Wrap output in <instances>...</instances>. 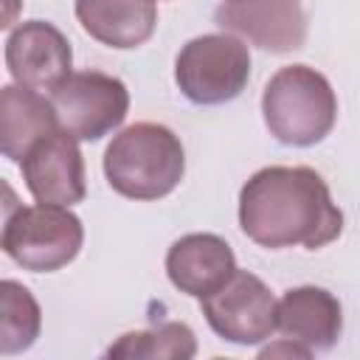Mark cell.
Returning a JSON list of instances; mask_svg holds the SVG:
<instances>
[{"label": "cell", "mask_w": 360, "mask_h": 360, "mask_svg": "<svg viewBox=\"0 0 360 360\" xmlns=\"http://www.w3.org/2000/svg\"><path fill=\"white\" fill-rule=\"evenodd\" d=\"M250 79V51L233 34H202L188 39L174 59V82L194 104L233 101Z\"/></svg>", "instance_id": "5b68a950"}, {"label": "cell", "mask_w": 360, "mask_h": 360, "mask_svg": "<svg viewBox=\"0 0 360 360\" xmlns=\"http://www.w3.org/2000/svg\"><path fill=\"white\" fill-rule=\"evenodd\" d=\"M62 129L51 98L22 84H6L0 90V149L8 160L20 163L28 149Z\"/></svg>", "instance_id": "5bb4252c"}, {"label": "cell", "mask_w": 360, "mask_h": 360, "mask_svg": "<svg viewBox=\"0 0 360 360\" xmlns=\"http://www.w3.org/2000/svg\"><path fill=\"white\" fill-rule=\"evenodd\" d=\"M267 132L284 146H315L338 121V96L329 79L309 65H287L262 93Z\"/></svg>", "instance_id": "3957f363"}, {"label": "cell", "mask_w": 360, "mask_h": 360, "mask_svg": "<svg viewBox=\"0 0 360 360\" xmlns=\"http://www.w3.org/2000/svg\"><path fill=\"white\" fill-rule=\"evenodd\" d=\"M6 68L17 84L53 93L73 73V51L53 22L28 20L6 39Z\"/></svg>", "instance_id": "9c48e42d"}, {"label": "cell", "mask_w": 360, "mask_h": 360, "mask_svg": "<svg viewBox=\"0 0 360 360\" xmlns=\"http://www.w3.org/2000/svg\"><path fill=\"white\" fill-rule=\"evenodd\" d=\"M239 225L262 248L318 250L343 231V211L309 166H264L239 191Z\"/></svg>", "instance_id": "6da1fadb"}, {"label": "cell", "mask_w": 360, "mask_h": 360, "mask_svg": "<svg viewBox=\"0 0 360 360\" xmlns=\"http://www.w3.org/2000/svg\"><path fill=\"white\" fill-rule=\"evenodd\" d=\"M76 20L96 42L129 51L155 34L158 8L155 0H76Z\"/></svg>", "instance_id": "4fadbf2b"}, {"label": "cell", "mask_w": 360, "mask_h": 360, "mask_svg": "<svg viewBox=\"0 0 360 360\" xmlns=\"http://www.w3.org/2000/svg\"><path fill=\"white\" fill-rule=\"evenodd\" d=\"M20 172H22L25 188L37 202L70 208L82 202L87 194L79 141L65 129H56L39 138L28 149V155L20 160Z\"/></svg>", "instance_id": "30bf717a"}, {"label": "cell", "mask_w": 360, "mask_h": 360, "mask_svg": "<svg viewBox=\"0 0 360 360\" xmlns=\"http://www.w3.org/2000/svg\"><path fill=\"white\" fill-rule=\"evenodd\" d=\"M276 307L270 287L248 273L236 270L217 292L200 298V309L208 326L228 343L256 346L276 332Z\"/></svg>", "instance_id": "52a82bcc"}, {"label": "cell", "mask_w": 360, "mask_h": 360, "mask_svg": "<svg viewBox=\"0 0 360 360\" xmlns=\"http://www.w3.org/2000/svg\"><path fill=\"white\" fill-rule=\"evenodd\" d=\"M276 329L309 352H326L343 332L340 301L323 287H292L278 298Z\"/></svg>", "instance_id": "7c38bea8"}, {"label": "cell", "mask_w": 360, "mask_h": 360, "mask_svg": "<svg viewBox=\"0 0 360 360\" xmlns=\"http://www.w3.org/2000/svg\"><path fill=\"white\" fill-rule=\"evenodd\" d=\"M197 354V338L188 323L166 321L155 329L143 332H127L121 335L110 349L107 357H143V360H188Z\"/></svg>", "instance_id": "2e32d148"}, {"label": "cell", "mask_w": 360, "mask_h": 360, "mask_svg": "<svg viewBox=\"0 0 360 360\" xmlns=\"http://www.w3.org/2000/svg\"><path fill=\"white\" fill-rule=\"evenodd\" d=\"M0 354L11 357L31 349L42 329V312L28 287L14 278L0 284Z\"/></svg>", "instance_id": "9a60e30c"}, {"label": "cell", "mask_w": 360, "mask_h": 360, "mask_svg": "<svg viewBox=\"0 0 360 360\" xmlns=\"http://www.w3.org/2000/svg\"><path fill=\"white\" fill-rule=\"evenodd\" d=\"M236 270L231 245L217 233H186L166 253L169 281L194 298L217 292Z\"/></svg>", "instance_id": "8fae6325"}, {"label": "cell", "mask_w": 360, "mask_h": 360, "mask_svg": "<svg viewBox=\"0 0 360 360\" xmlns=\"http://www.w3.org/2000/svg\"><path fill=\"white\" fill-rule=\"evenodd\" d=\"M273 354H298V357H309L312 352H309L307 346H301V343H295V340H290V338H284V343H278V346H267V349H262V357H273Z\"/></svg>", "instance_id": "e0dca14e"}, {"label": "cell", "mask_w": 360, "mask_h": 360, "mask_svg": "<svg viewBox=\"0 0 360 360\" xmlns=\"http://www.w3.org/2000/svg\"><path fill=\"white\" fill-rule=\"evenodd\" d=\"M84 242L82 219L65 205H20L6 214L3 250L31 273H53L70 264Z\"/></svg>", "instance_id": "277c9868"}, {"label": "cell", "mask_w": 360, "mask_h": 360, "mask_svg": "<svg viewBox=\"0 0 360 360\" xmlns=\"http://www.w3.org/2000/svg\"><path fill=\"white\" fill-rule=\"evenodd\" d=\"M51 104L68 135L76 141H98L124 124L129 112V90L118 76L79 70L51 93Z\"/></svg>", "instance_id": "8992f818"}, {"label": "cell", "mask_w": 360, "mask_h": 360, "mask_svg": "<svg viewBox=\"0 0 360 360\" xmlns=\"http://www.w3.org/2000/svg\"><path fill=\"white\" fill-rule=\"evenodd\" d=\"M214 22L273 53L298 51L307 39L304 0H222Z\"/></svg>", "instance_id": "ba28073f"}, {"label": "cell", "mask_w": 360, "mask_h": 360, "mask_svg": "<svg viewBox=\"0 0 360 360\" xmlns=\"http://www.w3.org/2000/svg\"><path fill=\"white\" fill-rule=\"evenodd\" d=\"M186 172L180 138L152 121L121 129L104 152V174L112 191L129 200H160L172 194Z\"/></svg>", "instance_id": "7a4b0ae2"}]
</instances>
